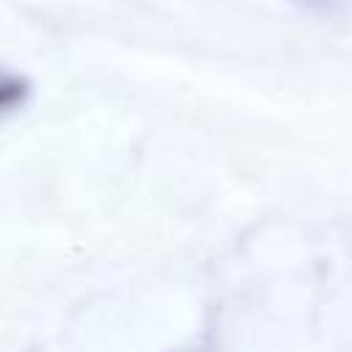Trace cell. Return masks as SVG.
Wrapping results in <instances>:
<instances>
[{
    "label": "cell",
    "mask_w": 352,
    "mask_h": 352,
    "mask_svg": "<svg viewBox=\"0 0 352 352\" xmlns=\"http://www.w3.org/2000/svg\"><path fill=\"white\" fill-rule=\"evenodd\" d=\"M30 94V82L19 74L11 72H0V116L14 113L19 104H25Z\"/></svg>",
    "instance_id": "obj_1"
},
{
    "label": "cell",
    "mask_w": 352,
    "mask_h": 352,
    "mask_svg": "<svg viewBox=\"0 0 352 352\" xmlns=\"http://www.w3.org/2000/svg\"><path fill=\"white\" fill-rule=\"evenodd\" d=\"M292 3H297V6H302V8H311V11H333V8H338L344 0H292Z\"/></svg>",
    "instance_id": "obj_2"
}]
</instances>
